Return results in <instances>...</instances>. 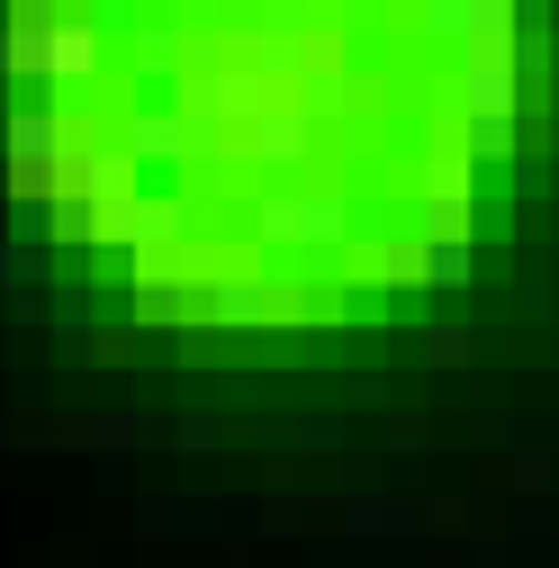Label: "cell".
I'll return each instance as SVG.
<instances>
[{"label":"cell","mask_w":559,"mask_h":568,"mask_svg":"<svg viewBox=\"0 0 559 568\" xmlns=\"http://www.w3.org/2000/svg\"><path fill=\"white\" fill-rule=\"evenodd\" d=\"M63 126H73V100H28V109L0 118L10 190H63Z\"/></svg>","instance_id":"obj_1"},{"label":"cell","mask_w":559,"mask_h":568,"mask_svg":"<svg viewBox=\"0 0 559 568\" xmlns=\"http://www.w3.org/2000/svg\"><path fill=\"white\" fill-rule=\"evenodd\" d=\"M460 63V82H451V109L460 118H524V73H515V54L506 45H460L451 54Z\"/></svg>","instance_id":"obj_2"},{"label":"cell","mask_w":559,"mask_h":568,"mask_svg":"<svg viewBox=\"0 0 559 568\" xmlns=\"http://www.w3.org/2000/svg\"><path fill=\"white\" fill-rule=\"evenodd\" d=\"M244 145H253V172H307V163H316V126H307V109H298L289 91H280V100L253 109V135H244Z\"/></svg>","instance_id":"obj_3"},{"label":"cell","mask_w":559,"mask_h":568,"mask_svg":"<svg viewBox=\"0 0 559 568\" xmlns=\"http://www.w3.org/2000/svg\"><path fill=\"white\" fill-rule=\"evenodd\" d=\"M199 307H207V325H226V334H244V325H271V316H280V298H271V271H262V262L207 271V280H199Z\"/></svg>","instance_id":"obj_4"},{"label":"cell","mask_w":559,"mask_h":568,"mask_svg":"<svg viewBox=\"0 0 559 568\" xmlns=\"http://www.w3.org/2000/svg\"><path fill=\"white\" fill-rule=\"evenodd\" d=\"M118 154H126L135 172H181V100H126Z\"/></svg>","instance_id":"obj_5"},{"label":"cell","mask_w":559,"mask_h":568,"mask_svg":"<svg viewBox=\"0 0 559 568\" xmlns=\"http://www.w3.org/2000/svg\"><path fill=\"white\" fill-rule=\"evenodd\" d=\"M100 73H109V28H91V19H45V82L100 91Z\"/></svg>","instance_id":"obj_6"},{"label":"cell","mask_w":559,"mask_h":568,"mask_svg":"<svg viewBox=\"0 0 559 568\" xmlns=\"http://www.w3.org/2000/svg\"><path fill=\"white\" fill-rule=\"evenodd\" d=\"M181 63H190V37H181L172 19L126 28V73H135V82H181Z\"/></svg>","instance_id":"obj_7"},{"label":"cell","mask_w":559,"mask_h":568,"mask_svg":"<svg viewBox=\"0 0 559 568\" xmlns=\"http://www.w3.org/2000/svg\"><path fill=\"white\" fill-rule=\"evenodd\" d=\"M460 154H469L478 172H506V163L524 154V118H460Z\"/></svg>","instance_id":"obj_8"},{"label":"cell","mask_w":559,"mask_h":568,"mask_svg":"<svg viewBox=\"0 0 559 568\" xmlns=\"http://www.w3.org/2000/svg\"><path fill=\"white\" fill-rule=\"evenodd\" d=\"M190 290H199L190 271H135V316H145V325H181Z\"/></svg>","instance_id":"obj_9"},{"label":"cell","mask_w":559,"mask_h":568,"mask_svg":"<svg viewBox=\"0 0 559 568\" xmlns=\"http://www.w3.org/2000/svg\"><path fill=\"white\" fill-rule=\"evenodd\" d=\"M217 19H226V0H172V28L181 37H217Z\"/></svg>","instance_id":"obj_10"},{"label":"cell","mask_w":559,"mask_h":568,"mask_svg":"<svg viewBox=\"0 0 559 568\" xmlns=\"http://www.w3.org/2000/svg\"><path fill=\"white\" fill-rule=\"evenodd\" d=\"M0 73H10V37H0Z\"/></svg>","instance_id":"obj_11"},{"label":"cell","mask_w":559,"mask_h":568,"mask_svg":"<svg viewBox=\"0 0 559 568\" xmlns=\"http://www.w3.org/2000/svg\"><path fill=\"white\" fill-rule=\"evenodd\" d=\"M0 280H10V244H0Z\"/></svg>","instance_id":"obj_12"},{"label":"cell","mask_w":559,"mask_h":568,"mask_svg":"<svg viewBox=\"0 0 559 568\" xmlns=\"http://www.w3.org/2000/svg\"><path fill=\"white\" fill-rule=\"evenodd\" d=\"M19 10H54V0H19Z\"/></svg>","instance_id":"obj_13"}]
</instances>
